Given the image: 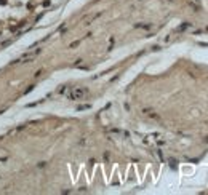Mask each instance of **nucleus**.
<instances>
[{"mask_svg": "<svg viewBox=\"0 0 208 195\" xmlns=\"http://www.w3.org/2000/svg\"><path fill=\"white\" fill-rule=\"evenodd\" d=\"M85 94H87V90L85 88H74L69 93V99H82Z\"/></svg>", "mask_w": 208, "mask_h": 195, "instance_id": "1", "label": "nucleus"}, {"mask_svg": "<svg viewBox=\"0 0 208 195\" xmlns=\"http://www.w3.org/2000/svg\"><path fill=\"white\" fill-rule=\"evenodd\" d=\"M88 107L90 106H80V107H78V110H83V109H88Z\"/></svg>", "mask_w": 208, "mask_h": 195, "instance_id": "2", "label": "nucleus"}]
</instances>
